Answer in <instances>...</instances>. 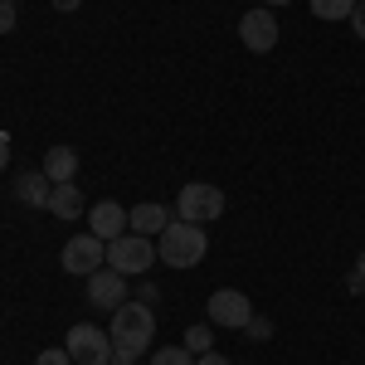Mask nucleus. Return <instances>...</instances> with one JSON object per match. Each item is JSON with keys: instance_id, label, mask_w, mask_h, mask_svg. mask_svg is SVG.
<instances>
[{"instance_id": "b1692460", "label": "nucleus", "mask_w": 365, "mask_h": 365, "mask_svg": "<svg viewBox=\"0 0 365 365\" xmlns=\"http://www.w3.org/2000/svg\"><path fill=\"white\" fill-rule=\"evenodd\" d=\"M83 0H54V10H78Z\"/></svg>"}, {"instance_id": "20e7f679", "label": "nucleus", "mask_w": 365, "mask_h": 365, "mask_svg": "<svg viewBox=\"0 0 365 365\" xmlns=\"http://www.w3.org/2000/svg\"><path fill=\"white\" fill-rule=\"evenodd\" d=\"M151 263H156V244L146 234H122L108 244V268H117L122 278H141Z\"/></svg>"}, {"instance_id": "0eeeda50", "label": "nucleus", "mask_w": 365, "mask_h": 365, "mask_svg": "<svg viewBox=\"0 0 365 365\" xmlns=\"http://www.w3.org/2000/svg\"><path fill=\"white\" fill-rule=\"evenodd\" d=\"M253 317V302L239 292V287H220L210 292V327H229V331H244Z\"/></svg>"}, {"instance_id": "cd10ccee", "label": "nucleus", "mask_w": 365, "mask_h": 365, "mask_svg": "<svg viewBox=\"0 0 365 365\" xmlns=\"http://www.w3.org/2000/svg\"><path fill=\"white\" fill-rule=\"evenodd\" d=\"M10 5H20V0H10Z\"/></svg>"}, {"instance_id": "4468645a", "label": "nucleus", "mask_w": 365, "mask_h": 365, "mask_svg": "<svg viewBox=\"0 0 365 365\" xmlns=\"http://www.w3.org/2000/svg\"><path fill=\"white\" fill-rule=\"evenodd\" d=\"M127 225H132V234H161V229L170 225V210H161V205H137L132 215H127Z\"/></svg>"}, {"instance_id": "6e6552de", "label": "nucleus", "mask_w": 365, "mask_h": 365, "mask_svg": "<svg viewBox=\"0 0 365 365\" xmlns=\"http://www.w3.org/2000/svg\"><path fill=\"white\" fill-rule=\"evenodd\" d=\"M88 302L103 312H117L127 302V278L117 273V268H98L93 278H88Z\"/></svg>"}, {"instance_id": "7ed1b4c3", "label": "nucleus", "mask_w": 365, "mask_h": 365, "mask_svg": "<svg viewBox=\"0 0 365 365\" xmlns=\"http://www.w3.org/2000/svg\"><path fill=\"white\" fill-rule=\"evenodd\" d=\"M220 215H225V190H220V185H210V180L180 185V195H175V220H185V225H210V220H220Z\"/></svg>"}, {"instance_id": "9b49d317", "label": "nucleus", "mask_w": 365, "mask_h": 365, "mask_svg": "<svg viewBox=\"0 0 365 365\" xmlns=\"http://www.w3.org/2000/svg\"><path fill=\"white\" fill-rule=\"evenodd\" d=\"M49 190H54V180L44 170H29V175L15 180V200L20 205H34V210H49Z\"/></svg>"}, {"instance_id": "9d476101", "label": "nucleus", "mask_w": 365, "mask_h": 365, "mask_svg": "<svg viewBox=\"0 0 365 365\" xmlns=\"http://www.w3.org/2000/svg\"><path fill=\"white\" fill-rule=\"evenodd\" d=\"M88 220H93V229H88V234H98L103 244H113V239H122V234H127V210H122L117 200L93 205V215H88Z\"/></svg>"}, {"instance_id": "a878e982", "label": "nucleus", "mask_w": 365, "mask_h": 365, "mask_svg": "<svg viewBox=\"0 0 365 365\" xmlns=\"http://www.w3.org/2000/svg\"><path fill=\"white\" fill-rule=\"evenodd\" d=\"M356 282H365V253L356 258Z\"/></svg>"}, {"instance_id": "f3484780", "label": "nucleus", "mask_w": 365, "mask_h": 365, "mask_svg": "<svg viewBox=\"0 0 365 365\" xmlns=\"http://www.w3.org/2000/svg\"><path fill=\"white\" fill-rule=\"evenodd\" d=\"M210 327H190V331H185V351H190V356H205V351H210Z\"/></svg>"}, {"instance_id": "4be33fe9", "label": "nucleus", "mask_w": 365, "mask_h": 365, "mask_svg": "<svg viewBox=\"0 0 365 365\" xmlns=\"http://www.w3.org/2000/svg\"><path fill=\"white\" fill-rule=\"evenodd\" d=\"M195 365H234V361L220 356V351H205V356H195Z\"/></svg>"}, {"instance_id": "ddd939ff", "label": "nucleus", "mask_w": 365, "mask_h": 365, "mask_svg": "<svg viewBox=\"0 0 365 365\" xmlns=\"http://www.w3.org/2000/svg\"><path fill=\"white\" fill-rule=\"evenodd\" d=\"M49 215H58V220H78L83 215V190L68 180V185H54L49 190Z\"/></svg>"}, {"instance_id": "f03ea898", "label": "nucleus", "mask_w": 365, "mask_h": 365, "mask_svg": "<svg viewBox=\"0 0 365 365\" xmlns=\"http://www.w3.org/2000/svg\"><path fill=\"white\" fill-rule=\"evenodd\" d=\"M205 253H210V234H205V225L175 220V225L161 229V244H156V258H161V263H170V268H195Z\"/></svg>"}, {"instance_id": "a211bd4d", "label": "nucleus", "mask_w": 365, "mask_h": 365, "mask_svg": "<svg viewBox=\"0 0 365 365\" xmlns=\"http://www.w3.org/2000/svg\"><path fill=\"white\" fill-rule=\"evenodd\" d=\"M244 331H249L253 341H268V336H273V322H268V317H258V312H253V317H249V327H244Z\"/></svg>"}, {"instance_id": "5701e85b", "label": "nucleus", "mask_w": 365, "mask_h": 365, "mask_svg": "<svg viewBox=\"0 0 365 365\" xmlns=\"http://www.w3.org/2000/svg\"><path fill=\"white\" fill-rule=\"evenodd\" d=\"M5 161H10V137L0 132V170H5Z\"/></svg>"}, {"instance_id": "aec40b11", "label": "nucleus", "mask_w": 365, "mask_h": 365, "mask_svg": "<svg viewBox=\"0 0 365 365\" xmlns=\"http://www.w3.org/2000/svg\"><path fill=\"white\" fill-rule=\"evenodd\" d=\"M10 29H15V5L0 0V34H10Z\"/></svg>"}, {"instance_id": "6ab92c4d", "label": "nucleus", "mask_w": 365, "mask_h": 365, "mask_svg": "<svg viewBox=\"0 0 365 365\" xmlns=\"http://www.w3.org/2000/svg\"><path fill=\"white\" fill-rule=\"evenodd\" d=\"M39 365H73V356H68V346H63V351L49 346V351H39Z\"/></svg>"}, {"instance_id": "bb28decb", "label": "nucleus", "mask_w": 365, "mask_h": 365, "mask_svg": "<svg viewBox=\"0 0 365 365\" xmlns=\"http://www.w3.org/2000/svg\"><path fill=\"white\" fill-rule=\"evenodd\" d=\"M263 5H292V0H263Z\"/></svg>"}, {"instance_id": "393cba45", "label": "nucleus", "mask_w": 365, "mask_h": 365, "mask_svg": "<svg viewBox=\"0 0 365 365\" xmlns=\"http://www.w3.org/2000/svg\"><path fill=\"white\" fill-rule=\"evenodd\" d=\"M132 361H137V356H127V351H117V356H113V365H132Z\"/></svg>"}, {"instance_id": "39448f33", "label": "nucleus", "mask_w": 365, "mask_h": 365, "mask_svg": "<svg viewBox=\"0 0 365 365\" xmlns=\"http://www.w3.org/2000/svg\"><path fill=\"white\" fill-rule=\"evenodd\" d=\"M68 356H73V365H113V356H117V346H113V336L103 331V327H93V322H78L73 331H68Z\"/></svg>"}, {"instance_id": "dca6fc26", "label": "nucleus", "mask_w": 365, "mask_h": 365, "mask_svg": "<svg viewBox=\"0 0 365 365\" xmlns=\"http://www.w3.org/2000/svg\"><path fill=\"white\" fill-rule=\"evenodd\" d=\"M151 365H195V356H190L185 346H161V351L151 356Z\"/></svg>"}, {"instance_id": "423d86ee", "label": "nucleus", "mask_w": 365, "mask_h": 365, "mask_svg": "<svg viewBox=\"0 0 365 365\" xmlns=\"http://www.w3.org/2000/svg\"><path fill=\"white\" fill-rule=\"evenodd\" d=\"M103 263H108V244L98 234H73L63 244V273H73V278H93Z\"/></svg>"}, {"instance_id": "412c9836", "label": "nucleus", "mask_w": 365, "mask_h": 365, "mask_svg": "<svg viewBox=\"0 0 365 365\" xmlns=\"http://www.w3.org/2000/svg\"><path fill=\"white\" fill-rule=\"evenodd\" d=\"M351 29H356V34H361V39H365V0H361V5H356V10H351Z\"/></svg>"}, {"instance_id": "f8f14e48", "label": "nucleus", "mask_w": 365, "mask_h": 365, "mask_svg": "<svg viewBox=\"0 0 365 365\" xmlns=\"http://www.w3.org/2000/svg\"><path fill=\"white\" fill-rule=\"evenodd\" d=\"M44 175H49L54 185H68V180L78 175V151H73V146H49V151H44Z\"/></svg>"}, {"instance_id": "1a4fd4ad", "label": "nucleus", "mask_w": 365, "mask_h": 365, "mask_svg": "<svg viewBox=\"0 0 365 365\" xmlns=\"http://www.w3.org/2000/svg\"><path fill=\"white\" fill-rule=\"evenodd\" d=\"M239 39L249 44L253 54H268V49L278 44V20H273V10H249V15L239 20Z\"/></svg>"}, {"instance_id": "f257e3e1", "label": "nucleus", "mask_w": 365, "mask_h": 365, "mask_svg": "<svg viewBox=\"0 0 365 365\" xmlns=\"http://www.w3.org/2000/svg\"><path fill=\"white\" fill-rule=\"evenodd\" d=\"M108 336H113L117 351H127V356H146V346H151V336H156V312L146 307V302H122V307L113 312Z\"/></svg>"}, {"instance_id": "2eb2a0df", "label": "nucleus", "mask_w": 365, "mask_h": 365, "mask_svg": "<svg viewBox=\"0 0 365 365\" xmlns=\"http://www.w3.org/2000/svg\"><path fill=\"white\" fill-rule=\"evenodd\" d=\"M356 5H361V0H312V15H317V20H351Z\"/></svg>"}]
</instances>
